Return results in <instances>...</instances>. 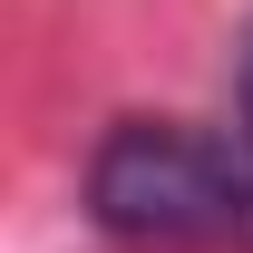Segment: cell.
<instances>
[{
  "mask_svg": "<svg viewBox=\"0 0 253 253\" xmlns=\"http://www.w3.org/2000/svg\"><path fill=\"white\" fill-rule=\"evenodd\" d=\"M88 224L117 244H244L253 253V136H205L175 117H117L88 156Z\"/></svg>",
  "mask_w": 253,
  "mask_h": 253,
  "instance_id": "cell-1",
  "label": "cell"
},
{
  "mask_svg": "<svg viewBox=\"0 0 253 253\" xmlns=\"http://www.w3.org/2000/svg\"><path fill=\"white\" fill-rule=\"evenodd\" d=\"M234 107H244V136H253V30H244V59H234Z\"/></svg>",
  "mask_w": 253,
  "mask_h": 253,
  "instance_id": "cell-2",
  "label": "cell"
}]
</instances>
